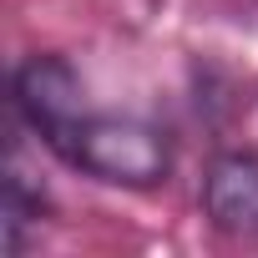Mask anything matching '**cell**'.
Returning <instances> with one entry per match:
<instances>
[{"label": "cell", "instance_id": "cell-1", "mask_svg": "<svg viewBox=\"0 0 258 258\" xmlns=\"http://www.w3.org/2000/svg\"><path fill=\"white\" fill-rule=\"evenodd\" d=\"M51 152L81 177L126 192H152L172 177V137L147 116L86 111L51 142Z\"/></svg>", "mask_w": 258, "mask_h": 258}, {"label": "cell", "instance_id": "cell-2", "mask_svg": "<svg viewBox=\"0 0 258 258\" xmlns=\"http://www.w3.org/2000/svg\"><path fill=\"white\" fill-rule=\"evenodd\" d=\"M11 111H16L21 126H31L51 147L76 116H86L76 66L66 56H56V51H36V56L16 61V71H11Z\"/></svg>", "mask_w": 258, "mask_h": 258}, {"label": "cell", "instance_id": "cell-3", "mask_svg": "<svg viewBox=\"0 0 258 258\" xmlns=\"http://www.w3.org/2000/svg\"><path fill=\"white\" fill-rule=\"evenodd\" d=\"M203 218L223 238H258V152L253 147H223L203 167Z\"/></svg>", "mask_w": 258, "mask_h": 258}, {"label": "cell", "instance_id": "cell-4", "mask_svg": "<svg viewBox=\"0 0 258 258\" xmlns=\"http://www.w3.org/2000/svg\"><path fill=\"white\" fill-rule=\"evenodd\" d=\"M41 208H46V192L26 182L21 157L11 152V162H6V243H11V253L26 248V228L41 223Z\"/></svg>", "mask_w": 258, "mask_h": 258}]
</instances>
